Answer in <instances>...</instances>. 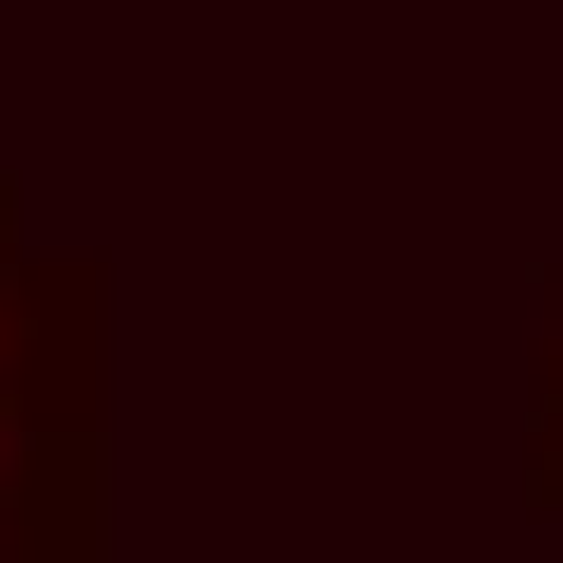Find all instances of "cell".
<instances>
[{
  "instance_id": "obj_1",
  "label": "cell",
  "mask_w": 563,
  "mask_h": 563,
  "mask_svg": "<svg viewBox=\"0 0 563 563\" xmlns=\"http://www.w3.org/2000/svg\"><path fill=\"white\" fill-rule=\"evenodd\" d=\"M95 263L38 244L0 169V563H113V451H95Z\"/></svg>"
}]
</instances>
